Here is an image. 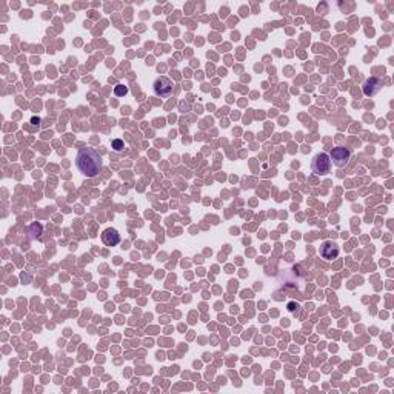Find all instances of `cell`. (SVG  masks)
Wrapping results in <instances>:
<instances>
[{
	"mask_svg": "<svg viewBox=\"0 0 394 394\" xmlns=\"http://www.w3.org/2000/svg\"><path fill=\"white\" fill-rule=\"evenodd\" d=\"M76 166L86 177H95L104 168L102 156L94 148H80L76 156Z\"/></svg>",
	"mask_w": 394,
	"mask_h": 394,
	"instance_id": "cell-1",
	"label": "cell"
},
{
	"mask_svg": "<svg viewBox=\"0 0 394 394\" xmlns=\"http://www.w3.org/2000/svg\"><path fill=\"white\" fill-rule=\"evenodd\" d=\"M328 156H330V160H331L333 165H336L337 168H345L351 160L353 151L350 150V148H347V146L339 145V146L333 148Z\"/></svg>",
	"mask_w": 394,
	"mask_h": 394,
	"instance_id": "cell-2",
	"label": "cell"
},
{
	"mask_svg": "<svg viewBox=\"0 0 394 394\" xmlns=\"http://www.w3.org/2000/svg\"><path fill=\"white\" fill-rule=\"evenodd\" d=\"M331 160H330V156L327 153H320V154H316L313 162H311V171L317 176H325L331 171Z\"/></svg>",
	"mask_w": 394,
	"mask_h": 394,
	"instance_id": "cell-3",
	"label": "cell"
},
{
	"mask_svg": "<svg viewBox=\"0 0 394 394\" xmlns=\"http://www.w3.org/2000/svg\"><path fill=\"white\" fill-rule=\"evenodd\" d=\"M172 89H174V85H172L171 79H168L166 76H159L154 83H153V91L157 97L162 98H168L172 95Z\"/></svg>",
	"mask_w": 394,
	"mask_h": 394,
	"instance_id": "cell-4",
	"label": "cell"
},
{
	"mask_svg": "<svg viewBox=\"0 0 394 394\" xmlns=\"http://www.w3.org/2000/svg\"><path fill=\"white\" fill-rule=\"evenodd\" d=\"M340 250H339V245L333 240H325L322 245H320V256L325 260H333V259H337Z\"/></svg>",
	"mask_w": 394,
	"mask_h": 394,
	"instance_id": "cell-5",
	"label": "cell"
},
{
	"mask_svg": "<svg viewBox=\"0 0 394 394\" xmlns=\"http://www.w3.org/2000/svg\"><path fill=\"white\" fill-rule=\"evenodd\" d=\"M380 89H382V80L377 79V77H369L363 83V94L365 95L374 97L376 94H379Z\"/></svg>",
	"mask_w": 394,
	"mask_h": 394,
	"instance_id": "cell-6",
	"label": "cell"
},
{
	"mask_svg": "<svg viewBox=\"0 0 394 394\" xmlns=\"http://www.w3.org/2000/svg\"><path fill=\"white\" fill-rule=\"evenodd\" d=\"M102 242L107 245V246H116L119 245L120 242V234L117 230L114 228H107L104 233H102Z\"/></svg>",
	"mask_w": 394,
	"mask_h": 394,
	"instance_id": "cell-7",
	"label": "cell"
},
{
	"mask_svg": "<svg viewBox=\"0 0 394 394\" xmlns=\"http://www.w3.org/2000/svg\"><path fill=\"white\" fill-rule=\"evenodd\" d=\"M111 146H113V151L122 153L123 150H125V142H123L122 139H114L113 143H111Z\"/></svg>",
	"mask_w": 394,
	"mask_h": 394,
	"instance_id": "cell-8",
	"label": "cell"
},
{
	"mask_svg": "<svg viewBox=\"0 0 394 394\" xmlns=\"http://www.w3.org/2000/svg\"><path fill=\"white\" fill-rule=\"evenodd\" d=\"M114 94H116L117 97H123V95H127V94H128V86L122 85V83L116 85V86H114Z\"/></svg>",
	"mask_w": 394,
	"mask_h": 394,
	"instance_id": "cell-9",
	"label": "cell"
}]
</instances>
